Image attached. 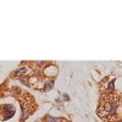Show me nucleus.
<instances>
[{"instance_id": "nucleus-2", "label": "nucleus", "mask_w": 122, "mask_h": 122, "mask_svg": "<svg viewBox=\"0 0 122 122\" xmlns=\"http://www.w3.org/2000/svg\"><path fill=\"white\" fill-rule=\"evenodd\" d=\"M53 87H54V81L50 79V81H48V82L44 84V90H50Z\"/></svg>"}, {"instance_id": "nucleus-3", "label": "nucleus", "mask_w": 122, "mask_h": 122, "mask_svg": "<svg viewBox=\"0 0 122 122\" xmlns=\"http://www.w3.org/2000/svg\"><path fill=\"white\" fill-rule=\"evenodd\" d=\"M26 71H27V68L26 67H21L18 71H16V72L14 73V76H16V77H18V76H21V75H23V73H26Z\"/></svg>"}, {"instance_id": "nucleus-6", "label": "nucleus", "mask_w": 122, "mask_h": 122, "mask_svg": "<svg viewBox=\"0 0 122 122\" xmlns=\"http://www.w3.org/2000/svg\"><path fill=\"white\" fill-rule=\"evenodd\" d=\"M64 98H65L66 100H68V95H67V94H65V95H64Z\"/></svg>"}, {"instance_id": "nucleus-7", "label": "nucleus", "mask_w": 122, "mask_h": 122, "mask_svg": "<svg viewBox=\"0 0 122 122\" xmlns=\"http://www.w3.org/2000/svg\"><path fill=\"white\" fill-rule=\"evenodd\" d=\"M116 122H121V121H120V120H118V121H116Z\"/></svg>"}, {"instance_id": "nucleus-4", "label": "nucleus", "mask_w": 122, "mask_h": 122, "mask_svg": "<svg viewBox=\"0 0 122 122\" xmlns=\"http://www.w3.org/2000/svg\"><path fill=\"white\" fill-rule=\"evenodd\" d=\"M46 122H59V118H55V117H51V116H46Z\"/></svg>"}, {"instance_id": "nucleus-5", "label": "nucleus", "mask_w": 122, "mask_h": 122, "mask_svg": "<svg viewBox=\"0 0 122 122\" xmlns=\"http://www.w3.org/2000/svg\"><path fill=\"white\" fill-rule=\"evenodd\" d=\"M114 83H115V79H114L112 82H111V83L109 84V90H114V87H115V86H114Z\"/></svg>"}, {"instance_id": "nucleus-1", "label": "nucleus", "mask_w": 122, "mask_h": 122, "mask_svg": "<svg viewBox=\"0 0 122 122\" xmlns=\"http://www.w3.org/2000/svg\"><path fill=\"white\" fill-rule=\"evenodd\" d=\"M0 114L3 115L4 120H9V118H11L15 115V107L12 105H4V106H1Z\"/></svg>"}]
</instances>
